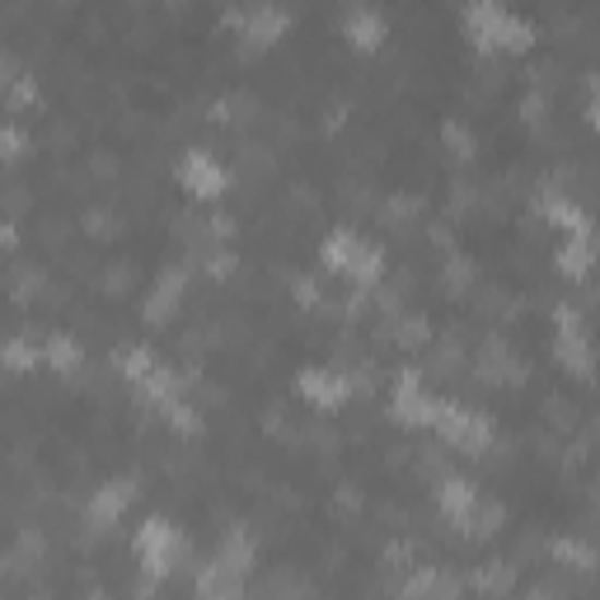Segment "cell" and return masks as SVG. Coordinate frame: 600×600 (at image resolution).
<instances>
[{"label":"cell","instance_id":"cell-1","mask_svg":"<svg viewBox=\"0 0 600 600\" xmlns=\"http://www.w3.org/2000/svg\"><path fill=\"white\" fill-rule=\"evenodd\" d=\"M324 263L334 267V273L352 277V281H371L381 277V249L371 240H361L357 230H334L324 240Z\"/></svg>","mask_w":600,"mask_h":600},{"label":"cell","instance_id":"cell-2","mask_svg":"<svg viewBox=\"0 0 600 600\" xmlns=\"http://www.w3.org/2000/svg\"><path fill=\"white\" fill-rule=\"evenodd\" d=\"M183 554V535L173 520L165 516H151L146 526L136 530V559H141V573H151V577H165L173 563H179Z\"/></svg>","mask_w":600,"mask_h":600},{"label":"cell","instance_id":"cell-3","mask_svg":"<svg viewBox=\"0 0 600 600\" xmlns=\"http://www.w3.org/2000/svg\"><path fill=\"white\" fill-rule=\"evenodd\" d=\"M465 24L473 28V38L479 43H530V20H520L516 10L507 5H493V0H479V5L465 10Z\"/></svg>","mask_w":600,"mask_h":600},{"label":"cell","instance_id":"cell-4","mask_svg":"<svg viewBox=\"0 0 600 600\" xmlns=\"http://www.w3.org/2000/svg\"><path fill=\"white\" fill-rule=\"evenodd\" d=\"M559 361L573 371H591V361H596L587 320H581L577 310H559Z\"/></svg>","mask_w":600,"mask_h":600},{"label":"cell","instance_id":"cell-5","mask_svg":"<svg viewBox=\"0 0 600 600\" xmlns=\"http://www.w3.org/2000/svg\"><path fill=\"white\" fill-rule=\"evenodd\" d=\"M179 179L193 188V193L212 197V193L226 188V169H220V160H216V155H207V151H188L183 160H179Z\"/></svg>","mask_w":600,"mask_h":600},{"label":"cell","instance_id":"cell-6","mask_svg":"<svg viewBox=\"0 0 600 600\" xmlns=\"http://www.w3.org/2000/svg\"><path fill=\"white\" fill-rule=\"evenodd\" d=\"M591 259H596V235H591V226L563 230V244H559V267H563V273L581 277V273L591 267Z\"/></svg>","mask_w":600,"mask_h":600},{"label":"cell","instance_id":"cell-7","mask_svg":"<svg viewBox=\"0 0 600 600\" xmlns=\"http://www.w3.org/2000/svg\"><path fill=\"white\" fill-rule=\"evenodd\" d=\"M300 394L314 399L320 408H334V404L347 399V381L338 371H328V367H314V371H300Z\"/></svg>","mask_w":600,"mask_h":600},{"label":"cell","instance_id":"cell-8","mask_svg":"<svg viewBox=\"0 0 600 600\" xmlns=\"http://www.w3.org/2000/svg\"><path fill=\"white\" fill-rule=\"evenodd\" d=\"M230 20H235V24H244V34H249V38H273V34H281V28H287L291 14H287V10H277V5H249V10H235Z\"/></svg>","mask_w":600,"mask_h":600},{"label":"cell","instance_id":"cell-9","mask_svg":"<svg viewBox=\"0 0 600 600\" xmlns=\"http://www.w3.org/2000/svg\"><path fill=\"white\" fill-rule=\"evenodd\" d=\"M132 502V479H113V483H104L99 493H94L89 502V520L94 526H108L113 516H122V507Z\"/></svg>","mask_w":600,"mask_h":600},{"label":"cell","instance_id":"cell-10","mask_svg":"<svg viewBox=\"0 0 600 600\" xmlns=\"http://www.w3.org/2000/svg\"><path fill=\"white\" fill-rule=\"evenodd\" d=\"M343 28H347V38H357V43H381L385 20H381V10H371V5H352L343 14Z\"/></svg>","mask_w":600,"mask_h":600},{"label":"cell","instance_id":"cell-11","mask_svg":"<svg viewBox=\"0 0 600 600\" xmlns=\"http://www.w3.org/2000/svg\"><path fill=\"white\" fill-rule=\"evenodd\" d=\"M43 357L52 361L57 371H71V367H81V343H75L71 334H52L43 343Z\"/></svg>","mask_w":600,"mask_h":600},{"label":"cell","instance_id":"cell-12","mask_svg":"<svg viewBox=\"0 0 600 600\" xmlns=\"http://www.w3.org/2000/svg\"><path fill=\"white\" fill-rule=\"evenodd\" d=\"M183 291V277L179 273H165L160 277V287H155V296H151V305H146V314H165L169 305H173V296Z\"/></svg>","mask_w":600,"mask_h":600}]
</instances>
